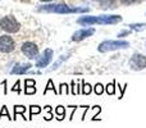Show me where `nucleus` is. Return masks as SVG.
Wrapping results in <instances>:
<instances>
[{
	"label": "nucleus",
	"instance_id": "obj_1",
	"mask_svg": "<svg viewBox=\"0 0 146 128\" xmlns=\"http://www.w3.org/2000/svg\"><path fill=\"white\" fill-rule=\"evenodd\" d=\"M122 22V17L118 14L111 15H82L77 19V23L81 26H94V25H117Z\"/></svg>",
	"mask_w": 146,
	"mask_h": 128
},
{
	"label": "nucleus",
	"instance_id": "obj_2",
	"mask_svg": "<svg viewBox=\"0 0 146 128\" xmlns=\"http://www.w3.org/2000/svg\"><path fill=\"white\" fill-rule=\"evenodd\" d=\"M38 12H48V13H58V14H71V13H87L90 12V8H80L76 7L72 8L66 4H48V5H41L38 8Z\"/></svg>",
	"mask_w": 146,
	"mask_h": 128
},
{
	"label": "nucleus",
	"instance_id": "obj_3",
	"mask_svg": "<svg viewBox=\"0 0 146 128\" xmlns=\"http://www.w3.org/2000/svg\"><path fill=\"white\" fill-rule=\"evenodd\" d=\"M129 48L128 41H122V40H105L98 46V50L100 53H108V51L114 50H121V49Z\"/></svg>",
	"mask_w": 146,
	"mask_h": 128
},
{
	"label": "nucleus",
	"instance_id": "obj_4",
	"mask_svg": "<svg viewBox=\"0 0 146 128\" xmlns=\"http://www.w3.org/2000/svg\"><path fill=\"white\" fill-rule=\"evenodd\" d=\"M0 28L8 33H15L19 31L21 25H19V22L15 19L14 15L9 14V15H5V17H3L1 19H0Z\"/></svg>",
	"mask_w": 146,
	"mask_h": 128
},
{
	"label": "nucleus",
	"instance_id": "obj_5",
	"mask_svg": "<svg viewBox=\"0 0 146 128\" xmlns=\"http://www.w3.org/2000/svg\"><path fill=\"white\" fill-rule=\"evenodd\" d=\"M128 64L132 70H142L146 68V56L144 54H133Z\"/></svg>",
	"mask_w": 146,
	"mask_h": 128
},
{
	"label": "nucleus",
	"instance_id": "obj_6",
	"mask_svg": "<svg viewBox=\"0 0 146 128\" xmlns=\"http://www.w3.org/2000/svg\"><path fill=\"white\" fill-rule=\"evenodd\" d=\"M21 50H22V53L25 54L28 59L38 58V46L36 45V44H33V42H30V41L23 42L22 49H21Z\"/></svg>",
	"mask_w": 146,
	"mask_h": 128
},
{
	"label": "nucleus",
	"instance_id": "obj_7",
	"mask_svg": "<svg viewBox=\"0 0 146 128\" xmlns=\"http://www.w3.org/2000/svg\"><path fill=\"white\" fill-rule=\"evenodd\" d=\"M15 49V42L10 36L3 35L0 36V51L1 53H12Z\"/></svg>",
	"mask_w": 146,
	"mask_h": 128
},
{
	"label": "nucleus",
	"instance_id": "obj_8",
	"mask_svg": "<svg viewBox=\"0 0 146 128\" xmlns=\"http://www.w3.org/2000/svg\"><path fill=\"white\" fill-rule=\"evenodd\" d=\"M53 50L51 49H46V50H44L42 55L38 56L37 59H36V67L37 68H45L48 67L49 64L51 63V60H53Z\"/></svg>",
	"mask_w": 146,
	"mask_h": 128
},
{
	"label": "nucleus",
	"instance_id": "obj_9",
	"mask_svg": "<svg viewBox=\"0 0 146 128\" xmlns=\"http://www.w3.org/2000/svg\"><path fill=\"white\" fill-rule=\"evenodd\" d=\"M94 33H95V28H92V27L78 30L72 35V41H76V42H77V41H82V40H85V38L92 36Z\"/></svg>",
	"mask_w": 146,
	"mask_h": 128
},
{
	"label": "nucleus",
	"instance_id": "obj_10",
	"mask_svg": "<svg viewBox=\"0 0 146 128\" xmlns=\"http://www.w3.org/2000/svg\"><path fill=\"white\" fill-rule=\"evenodd\" d=\"M31 67H32L31 63H18L12 68L10 73L12 74H25V73H27L31 69Z\"/></svg>",
	"mask_w": 146,
	"mask_h": 128
},
{
	"label": "nucleus",
	"instance_id": "obj_11",
	"mask_svg": "<svg viewBox=\"0 0 146 128\" xmlns=\"http://www.w3.org/2000/svg\"><path fill=\"white\" fill-rule=\"evenodd\" d=\"M37 88H36V81L35 80H26L25 81V94L26 95H33L36 94Z\"/></svg>",
	"mask_w": 146,
	"mask_h": 128
},
{
	"label": "nucleus",
	"instance_id": "obj_12",
	"mask_svg": "<svg viewBox=\"0 0 146 128\" xmlns=\"http://www.w3.org/2000/svg\"><path fill=\"white\" fill-rule=\"evenodd\" d=\"M27 110V108H26V106H23V105H14V118L13 119H17V115L18 114H21V115H22V118L25 119H27L25 117V111Z\"/></svg>",
	"mask_w": 146,
	"mask_h": 128
},
{
	"label": "nucleus",
	"instance_id": "obj_13",
	"mask_svg": "<svg viewBox=\"0 0 146 128\" xmlns=\"http://www.w3.org/2000/svg\"><path fill=\"white\" fill-rule=\"evenodd\" d=\"M55 114H56V119H58V121H63V119L66 118V109H64V106H62V105L56 106Z\"/></svg>",
	"mask_w": 146,
	"mask_h": 128
},
{
	"label": "nucleus",
	"instance_id": "obj_14",
	"mask_svg": "<svg viewBox=\"0 0 146 128\" xmlns=\"http://www.w3.org/2000/svg\"><path fill=\"white\" fill-rule=\"evenodd\" d=\"M129 26V30L136 31V32H141V31L146 30V23H131Z\"/></svg>",
	"mask_w": 146,
	"mask_h": 128
},
{
	"label": "nucleus",
	"instance_id": "obj_15",
	"mask_svg": "<svg viewBox=\"0 0 146 128\" xmlns=\"http://www.w3.org/2000/svg\"><path fill=\"white\" fill-rule=\"evenodd\" d=\"M49 90H51V91H54V92L56 94V95H58L59 94V91L56 90L55 87H54V83H53V80H49L48 81V85H46V87H45V90H44V95H46V94H48V91Z\"/></svg>",
	"mask_w": 146,
	"mask_h": 128
},
{
	"label": "nucleus",
	"instance_id": "obj_16",
	"mask_svg": "<svg viewBox=\"0 0 146 128\" xmlns=\"http://www.w3.org/2000/svg\"><path fill=\"white\" fill-rule=\"evenodd\" d=\"M101 4V7L108 9V8H114L115 7V1L114 0H99Z\"/></svg>",
	"mask_w": 146,
	"mask_h": 128
},
{
	"label": "nucleus",
	"instance_id": "obj_17",
	"mask_svg": "<svg viewBox=\"0 0 146 128\" xmlns=\"http://www.w3.org/2000/svg\"><path fill=\"white\" fill-rule=\"evenodd\" d=\"M105 91L108 95H114L115 94V81H113L111 83H108L105 86Z\"/></svg>",
	"mask_w": 146,
	"mask_h": 128
},
{
	"label": "nucleus",
	"instance_id": "obj_18",
	"mask_svg": "<svg viewBox=\"0 0 146 128\" xmlns=\"http://www.w3.org/2000/svg\"><path fill=\"white\" fill-rule=\"evenodd\" d=\"M41 113V108L38 105H31L30 106V118L28 119H32V117L35 114H40Z\"/></svg>",
	"mask_w": 146,
	"mask_h": 128
},
{
	"label": "nucleus",
	"instance_id": "obj_19",
	"mask_svg": "<svg viewBox=\"0 0 146 128\" xmlns=\"http://www.w3.org/2000/svg\"><path fill=\"white\" fill-rule=\"evenodd\" d=\"M71 92L69 91V87L67 83H60V86H59V95H68V94Z\"/></svg>",
	"mask_w": 146,
	"mask_h": 128
},
{
	"label": "nucleus",
	"instance_id": "obj_20",
	"mask_svg": "<svg viewBox=\"0 0 146 128\" xmlns=\"http://www.w3.org/2000/svg\"><path fill=\"white\" fill-rule=\"evenodd\" d=\"M91 91H92L91 85H88V83H86L82 81V91H81V94H83V95H90Z\"/></svg>",
	"mask_w": 146,
	"mask_h": 128
},
{
	"label": "nucleus",
	"instance_id": "obj_21",
	"mask_svg": "<svg viewBox=\"0 0 146 128\" xmlns=\"http://www.w3.org/2000/svg\"><path fill=\"white\" fill-rule=\"evenodd\" d=\"M104 90H105V87H104L101 83H98V85L94 87V91H95L96 95H101V94L104 92Z\"/></svg>",
	"mask_w": 146,
	"mask_h": 128
},
{
	"label": "nucleus",
	"instance_id": "obj_22",
	"mask_svg": "<svg viewBox=\"0 0 146 128\" xmlns=\"http://www.w3.org/2000/svg\"><path fill=\"white\" fill-rule=\"evenodd\" d=\"M4 115H7V118H8V119H13V118H10L9 111H8V108H7L5 105H3V106H1V111H0V119H1Z\"/></svg>",
	"mask_w": 146,
	"mask_h": 128
},
{
	"label": "nucleus",
	"instance_id": "obj_23",
	"mask_svg": "<svg viewBox=\"0 0 146 128\" xmlns=\"http://www.w3.org/2000/svg\"><path fill=\"white\" fill-rule=\"evenodd\" d=\"M67 58H69V54H68V55H63V56H62V58H60V60H58V62H56V63H54V65H53V68H51V69L50 70H55L56 69V68H58L59 67V65H60L62 63H63V62L64 60H66V59Z\"/></svg>",
	"mask_w": 146,
	"mask_h": 128
},
{
	"label": "nucleus",
	"instance_id": "obj_24",
	"mask_svg": "<svg viewBox=\"0 0 146 128\" xmlns=\"http://www.w3.org/2000/svg\"><path fill=\"white\" fill-rule=\"evenodd\" d=\"M122 4L124 5H132V4H137V3H141L142 0H119Z\"/></svg>",
	"mask_w": 146,
	"mask_h": 128
},
{
	"label": "nucleus",
	"instance_id": "obj_25",
	"mask_svg": "<svg viewBox=\"0 0 146 128\" xmlns=\"http://www.w3.org/2000/svg\"><path fill=\"white\" fill-rule=\"evenodd\" d=\"M12 91H14V92H17V94H21V81L19 80L14 83V86L12 87Z\"/></svg>",
	"mask_w": 146,
	"mask_h": 128
},
{
	"label": "nucleus",
	"instance_id": "obj_26",
	"mask_svg": "<svg viewBox=\"0 0 146 128\" xmlns=\"http://www.w3.org/2000/svg\"><path fill=\"white\" fill-rule=\"evenodd\" d=\"M129 33H131V30H124V31H122V32L118 33V38L126 37V36H129Z\"/></svg>",
	"mask_w": 146,
	"mask_h": 128
},
{
	"label": "nucleus",
	"instance_id": "obj_27",
	"mask_svg": "<svg viewBox=\"0 0 146 128\" xmlns=\"http://www.w3.org/2000/svg\"><path fill=\"white\" fill-rule=\"evenodd\" d=\"M71 86H72V91H71V92H72V95H78V92H77V86H76V82H74V81H72V82H71Z\"/></svg>",
	"mask_w": 146,
	"mask_h": 128
},
{
	"label": "nucleus",
	"instance_id": "obj_28",
	"mask_svg": "<svg viewBox=\"0 0 146 128\" xmlns=\"http://www.w3.org/2000/svg\"><path fill=\"white\" fill-rule=\"evenodd\" d=\"M3 85H4V86H7V81H4V82H3ZM4 94H7V87L4 88Z\"/></svg>",
	"mask_w": 146,
	"mask_h": 128
},
{
	"label": "nucleus",
	"instance_id": "obj_29",
	"mask_svg": "<svg viewBox=\"0 0 146 128\" xmlns=\"http://www.w3.org/2000/svg\"><path fill=\"white\" fill-rule=\"evenodd\" d=\"M40 1H42V3H50V1H54V0H40Z\"/></svg>",
	"mask_w": 146,
	"mask_h": 128
}]
</instances>
